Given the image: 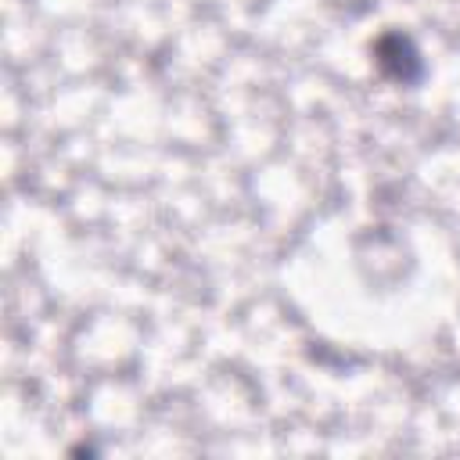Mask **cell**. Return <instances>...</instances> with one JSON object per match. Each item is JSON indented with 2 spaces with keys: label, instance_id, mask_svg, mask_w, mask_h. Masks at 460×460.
Instances as JSON below:
<instances>
[{
  "label": "cell",
  "instance_id": "6da1fadb",
  "mask_svg": "<svg viewBox=\"0 0 460 460\" xmlns=\"http://www.w3.org/2000/svg\"><path fill=\"white\" fill-rule=\"evenodd\" d=\"M374 54H377L381 72L392 75V79H399V83H413L420 75V54L413 50V43L402 32L381 36L377 47H374Z\"/></svg>",
  "mask_w": 460,
  "mask_h": 460
}]
</instances>
